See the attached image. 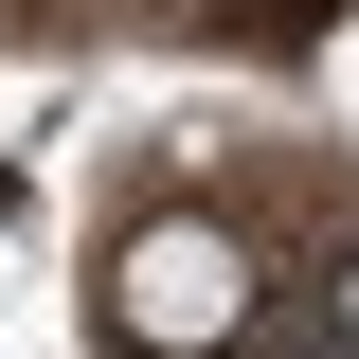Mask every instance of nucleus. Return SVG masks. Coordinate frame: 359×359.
Listing matches in <instances>:
<instances>
[{"instance_id": "nucleus-1", "label": "nucleus", "mask_w": 359, "mask_h": 359, "mask_svg": "<svg viewBox=\"0 0 359 359\" xmlns=\"http://www.w3.org/2000/svg\"><path fill=\"white\" fill-rule=\"evenodd\" d=\"M108 323H126L144 359H216L233 323H252V252H233L216 216H144L126 269H108Z\"/></svg>"}, {"instance_id": "nucleus-2", "label": "nucleus", "mask_w": 359, "mask_h": 359, "mask_svg": "<svg viewBox=\"0 0 359 359\" xmlns=\"http://www.w3.org/2000/svg\"><path fill=\"white\" fill-rule=\"evenodd\" d=\"M341 341H359V252H341Z\"/></svg>"}]
</instances>
